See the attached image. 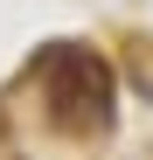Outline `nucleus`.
Masks as SVG:
<instances>
[{"label":"nucleus","mask_w":153,"mask_h":160,"mask_svg":"<svg viewBox=\"0 0 153 160\" xmlns=\"http://www.w3.org/2000/svg\"><path fill=\"white\" fill-rule=\"evenodd\" d=\"M35 70H42V84H49V112H56L63 132H97V125H111V63L97 56V49L49 42Z\"/></svg>","instance_id":"obj_1"}]
</instances>
